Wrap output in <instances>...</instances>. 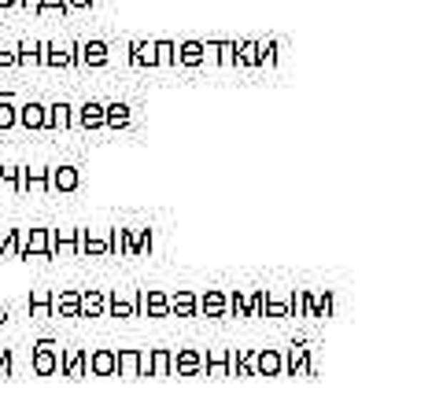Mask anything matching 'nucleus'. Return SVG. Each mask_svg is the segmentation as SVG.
Returning <instances> with one entry per match:
<instances>
[{
    "label": "nucleus",
    "mask_w": 443,
    "mask_h": 398,
    "mask_svg": "<svg viewBox=\"0 0 443 398\" xmlns=\"http://www.w3.org/2000/svg\"><path fill=\"white\" fill-rule=\"evenodd\" d=\"M89 372L93 376H115V350H93L89 354Z\"/></svg>",
    "instance_id": "a211bd4d"
},
{
    "label": "nucleus",
    "mask_w": 443,
    "mask_h": 398,
    "mask_svg": "<svg viewBox=\"0 0 443 398\" xmlns=\"http://www.w3.org/2000/svg\"><path fill=\"white\" fill-rule=\"evenodd\" d=\"M59 372H63V376H71V380H81V376L89 372V350L74 347V350L59 354Z\"/></svg>",
    "instance_id": "1a4fd4ad"
},
{
    "label": "nucleus",
    "mask_w": 443,
    "mask_h": 398,
    "mask_svg": "<svg viewBox=\"0 0 443 398\" xmlns=\"http://www.w3.org/2000/svg\"><path fill=\"white\" fill-rule=\"evenodd\" d=\"M71 122H74V107L63 100L44 111V129H71Z\"/></svg>",
    "instance_id": "ddd939ff"
},
{
    "label": "nucleus",
    "mask_w": 443,
    "mask_h": 398,
    "mask_svg": "<svg viewBox=\"0 0 443 398\" xmlns=\"http://www.w3.org/2000/svg\"><path fill=\"white\" fill-rule=\"evenodd\" d=\"M49 255H78V229H49Z\"/></svg>",
    "instance_id": "9d476101"
},
{
    "label": "nucleus",
    "mask_w": 443,
    "mask_h": 398,
    "mask_svg": "<svg viewBox=\"0 0 443 398\" xmlns=\"http://www.w3.org/2000/svg\"><path fill=\"white\" fill-rule=\"evenodd\" d=\"M307 317H329L332 314V292H307Z\"/></svg>",
    "instance_id": "f3484780"
},
{
    "label": "nucleus",
    "mask_w": 443,
    "mask_h": 398,
    "mask_svg": "<svg viewBox=\"0 0 443 398\" xmlns=\"http://www.w3.org/2000/svg\"><path fill=\"white\" fill-rule=\"evenodd\" d=\"M30 314L34 317H52V287H34L30 292Z\"/></svg>",
    "instance_id": "aec40b11"
},
{
    "label": "nucleus",
    "mask_w": 443,
    "mask_h": 398,
    "mask_svg": "<svg viewBox=\"0 0 443 398\" xmlns=\"http://www.w3.org/2000/svg\"><path fill=\"white\" fill-rule=\"evenodd\" d=\"M0 376H11V350L0 347Z\"/></svg>",
    "instance_id": "ea45409f"
},
{
    "label": "nucleus",
    "mask_w": 443,
    "mask_h": 398,
    "mask_svg": "<svg viewBox=\"0 0 443 398\" xmlns=\"http://www.w3.org/2000/svg\"><path fill=\"white\" fill-rule=\"evenodd\" d=\"M170 369L177 376H196L199 369H204V354L192 350V347H181L177 354H170Z\"/></svg>",
    "instance_id": "0eeeda50"
},
{
    "label": "nucleus",
    "mask_w": 443,
    "mask_h": 398,
    "mask_svg": "<svg viewBox=\"0 0 443 398\" xmlns=\"http://www.w3.org/2000/svg\"><path fill=\"white\" fill-rule=\"evenodd\" d=\"M292 317H303V310H307V292H292Z\"/></svg>",
    "instance_id": "4c0bfd02"
},
{
    "label": "nucleus",
    "mask_w": 443,
    "mask_h": 398,
    "mask_svg": "<svg viewBox=\"0 0 443 398\" xmlns=\"http://www.w3.org/2000/svg\"><path fill=\"white\" fill-rule=\"evenodd\" d=\"M174 59H181L185 66H199V63L207 59V49H204V41H185L181 49L174 52Z\"/></svg>",
    "instance_id": "4be33fe9"
},
{
    "label": "nucleus",
    "mask_w": 443,
    "mask_h": 398,
    "mask_svg": "<svg viewBox=\"0 0 443 398\" xmlns=\"http://www.w3.org/2000/svg\"><path fill=\"white\" fill-rule=\"evenodd\" d=\"M115 372H122L126 380H137V376H148V350L126 347L115 354Z\"/></svg>",
    "instance_id": "f03ea898"
},
{
    "label": "nucleus",
    "mask_w": 443,
    "mask_h": 398,
    "mask_svg": "<svg viewBox=\"0 0 443 398\" xmlns=\"http://www.w3.org/2000/svg\"><path fill=\"white\" fill-rule=\"evenodd\" d=\"M284 369L288 372H303V376H314V362H310V347L307 343H292L288 347V354H284Z\"/></svg>",
    "instance_id": "6e6552de"
},
{
    "label": "nucleus",
    "mask_w": 443,
    "mask_h": 398,
    "mask_svg": "<svg viewBox=\"0 0 443 398\" xmlns=\"http://www.w3.org/2000/svg\"><path fill=\"white\" fill-rule=\"evenodd\" d=\"M226 310H229L233 317H248V295H244V292H229L226 295Z\"/></svg>",
    "instance_id": "2f4dec72"
},
{
    "label": "nucleus",
    "mask_w": 443,
    "mask_h": 398,
    "mask_svg": "<svg viewBox=\"0 0 443 398\" xmlns=\"http://www.w3.org/2000/svg\"><path fill=\"white\" fill-rule=\"evenodd\" d=\"M262 314H266V317H292V306H288V302H277V299H270V295H266Z\"/></svg>",
    "instance_id": "473e14b6"
},
{
    "label": "nucleus",
    "mask_w": 443,
    "mask_h": 398,
    "mask_svg": "<svg viewBox=\"0 0 443 398\" xmlns=\"http://www.w3.org/2000/svg\"><path fill=\"white\" fill-rule=\"evenodd\" d=\"M15 255L19 258H30V255L49 258V229H19L15 233Z\"/></svg>",
    "instance_id": "f257e3e1"
},
{
    "label": "nucleus",
    "mask_w": 443,
    "mask_h": 398,
    "mask_svg": "<svg viewBox=\"0 0 443 398\" xmlns=\"http://www.w3.org/2000/svg\"><path fill=\"white\" fill-rule=\"evenodd\" d=\"M207 52H218V63L222 66H233L237 63V44L233 41H222V44H204Z\"/></svg>",
    "instance_id": "cd10ccee"
},
{
    "label": "nucleus",
    "mask_w": 443,
    "mask_h": 398,
    "mask_svg": "<svg viewBox=\"0 0 443 398\" xmlns=\"http://www.w3.org/2000/svg\"><path fill=\"white\" fill-rule=\"evenodd\" d=\"M252 372H255V376H281V372H284V354H281L277 347H262V350H255Z\"/></svg>",
    "instance_id": "39448f33"
},
{
    "label": "nucleus",
    "mask_w": 443,
    "mask_h": 398,
    "mask_svg": "<svg viewBox=\"0 0 443 398\" xmlns=\"http://www.w3.org/2000/svg\"><path fill=\"white\" fill-rule=\"evenodd\" d=\"M170 299V314H177V317H196V295L192 292H174V295H166Z\"/></svg>",
    "instance_id": "5701e85b"
},
{
    "label": "nucleus",
    "mask_w": 443,
    "mask_h": 398,
    "mask_svg": "<svg viewBox=\"0 0 443 398\" xmlns=\"http://www.w3.org/2000/svg\"><path fill=\"white\" fill-rule=\"evenodd\" d=\"M15 126V100L11 93H0V129H11Z\"/></svg>",
    "instance_id": "c85d7f7f"
},
{
    "label": "nucleus",
    "mask_w": 443,
    "mask_h": 398,
    "mask_svg": "<svg viewBox=\"0 0 443 398\" xmlns=\"http://www.w3.org/2000/svg\"><path fill=\"white\" fill-rule=\"evenodd\" d=\"M207 376H214V380H222V376H233V350L229 347H211L207 350Z\"/></svg>",
    "instance_id": "423d86ee"
},
{
    "label": "nucleus",
    "mask_w": 443,
    "mask_h": 398,
    "mask_svg": "<svg viewBox=\"0 0 443 398\" xmlns=\"http://www.w3.org/2000/svg\"><path fill=\"white\" fill-rule=\"evenodd\" d=\"M44 52H49V56H41V59L49 63V66H71V63H74L71 52H56V49H49V44H44Z\"/></svg>",
    "instance_id": "f704fd0d"
},
{
    "label": "nucleus",
    "mask_w": 443,
    "mask_h": 398,
    "mask_svg": "<svg viewBox=\"0 0 443 398\" xmlns=\"http://www.w3.org/2000/svg\"><path fill=\"white\" fill-rule=\"evenodd\" d=\"M44 111H49V107H44V103H22L19 111H15V122H22V126H26V129H44Z\"/></svg>",
    "instance_id": "2eb2a0df"
},
{
    "label": "nucleus",
    "mask_w": 443,
    "mask_h": 398,
    "mask_svg": "<svg viewBox=\"0 0 443 398\" xmlns=\"http://www.w3.org/2000/svg\"><path fill=\"white\" fill-rule=\"evenodd\" d=\"M151 52H155V63H163V66H170V63H177L174 59V41H151Z\"/></svg>",
    "instance_id": "c756f323"
},
{
    "label": "nucleus",
    "mask_w": 443,
    "mask_h": 398,
    "mask_svg": "<svg viewBox=\"0 0 443 398\" xmlns=\"http://www.w3.org/2000/svg\"><path fill=\"white\" fill-rule=\"evenodd\" d=\"M137 314L144 310L148 317H166L170 314V299H166V292H159V287H137Z\"/></svg>",
    "instance_id": "7ed1b4c3"
},
{
    "label": "nucleus",
    "mask_w": 443,
    "mask_h": 398,
    "mask_svg": "<svg viewBox=\"0 0 443 398\" xmlns=\"http://www.w3.org/2000/svg\"><path fill=\"white\" fill-rule=\"evenodd\" d=\"M133 63H137V66H159V63H155L151 44H144V41H133Z\"/></svg>",
    "instance_id": "7c9ffc66"
},
{
    "label": "nucleus",
    "mask_w": 443,
    "mask_h": 398,
    "mask_svg": "<svg viewBox=\"0 0 443 398\" xmlns=\"http://www.w3.org/2000/svg\"><path fill=\"white\" fill-rule=\"evenodd\" d=\"M78 126L81 129H100L104 126V103H96V100H89L85 107H78Z\"/></svg>",
    "instance_id": "412c9836"
},
{
    "label": "nucleus",
    "mask_w": 443,
    "mask_h": 398,
    "mask_svg": "<svg viewBox=\"0 0 443 398\" xmlns=\"http://www.w3.org/2000/svg\"><path fill=\"white\" fill-rule=\"evenodd\" d=\"M15 4H22V8H34V11H37V0H15Z\"/></svg>",
    "instance_id": "37998d69"
},
{
    "label": "nucleus",
    "mask_w": 443,
    "mask_h": 398,
    "mask_svg": "<svg viewBox=\"0 0 443 398\" xmlns=\"http://www.w3.org/2000/svg\"><path fill=\"white\" fill-rule=\"evenodd\" d=\"M63 4H66V11H71V8H93V0H63Z\"/></svg>",
    "instance_id": "79ce46f5"
},
{
    "label": "nucleus",
    "mask_w": 443,
    "mask_h": 398,
    "mask_svg": "<svg viewBox=\"0 0 443 398\" xmlns=\"http://www.w3.org/2000/svg\"><path fill=\"white\" fill-rule=\"evenodd\" d=\"M0 181L19 188V166H0Z\"/></svg>",
    "instance_id": "58836bf2"
},
{
    "label": "nucleus",
    "mask_w": 443,
    "mask_h": 398,
    "mask_svg": "<svg viewBox=\"0 0 443 398\" xmlns=\"http://www.w3.org/2000/svg\"><path fill=\"white\" fill-rule=\"evenodd\" d=\"M129 122H133V115H129L126 103H107V107H104V126H111V129H126Z\"/></svg>",
    "instance_id": "b1692460"
},
{
    "label": "nucleus",
    "mask_w": 443,
    "mask_h": 398,
    "mask_svg": "<svg viewBox=\"0 0 443 398\" xmlns=\"http://www.w3.org/2000/svg\"><path fill=\"white\" fill-rule=\"evenodd\" d=\"M266 295H270V292H266V287H259V292L248 299V317H262V306H266Z\"/></svg>",
    "instance_id": "c9c22d12"
},
{
    "label": "nucleus",
    "mask_w": 443,
    "mask_h": 398,
    "mask_svg": "<svg viewBox=\"0 0 443 398\" xmlns=\"http://www.w3.org/2000/svg\"><path fill=\"white\" fill-rule=\"evenodd\" d=\"M15 4V0H0V8H11Z\"/></svg>",
    "instance_id": "c03bdc74"
},
{
    "label": "nucleus",
    "mask_w": 443,
    "mask_h": 398,
    "mask_svg": "<svg viewBox=\"0 0 443 398\" xmlns=\"http://www.w3.org/2000/svg\"><path fill=\"white\" fill-rule=\"evenodd\" d=\"M78 52H81V63H89V66H104L107 63V44L104 41H85Z\"/></svg>",
    "instance_id": "393cba45"
},
{
    "label": "nucleus",
    "mask_w": 443,
    "mask_h": 398,
    "mask_svg": "<svg viewBox=\"0 0 443 398\" xmlns=\"http://www.w3.org/2000/svg\"><path fill=\"white\" fill-rule=\"evenodd\" d=\"M237 63H262L259 44H255V41H244V44H240V52H237Z\"/></svg>",
    "instance_id": "72a5a7b5"
},
{
    "label": "nucleus",
    "mask_w": 443,
    "mask_h": 398,
    "mask_svg": "<svg viewBox=\"0 0 443 398\" xmlns=\"http://www.w3.org/2000/svg\"><path fill=\"white\" fill-rule=\"evenodd\" d=\"M15 233L19 229H0V255H15Z\"/></svg>",
    "instance_id": "e433bc0d"
},
{
    "label": "nucleus",
    "mask_w": 443,
    "mask_h": 398,
    "mask_svg": "<svg viewBox=\"0 0 443 398\" xmlns=\"http://www.w3.org/2000/svg\"><path fill=\"white\" fill-rule=\"evenodd\" d=\"M59 343L56 340H41L37 347H34V372L37 376H52V372H59Z\"/></svg>",
    "instance_id": "20e7f679"
},
{
    "label": "nucleus",
    "mask_w": 443,
    "mask_h": 398,
    "mask_svg": "<svg viewBox=\"0 0 443 398\" xmlns=\"http://www.w3.org/2000/svg\"><path fill=\"white\" fill-rule=\"evenodd\" d=\"M104 306H107V295L100 292V287L81 292V317H104Z\"/></svg>",
    "instance_id": "6ab92c4d"
},
{
    "label": "nucleus",
    "mask_w": 443,
    "mask_h": 398,
    "mask_svg": "<svg viewBox=\"0 0 443 398\" xmlns=\"http://www.w3.org/2000/svg\"><path fill=\"white\" fill-rule=\"evenodd\" d=\"M148 376H170V350L166 347L148 350Z\"/></svg>",
    "instance_id": "a878e982"
},
{
    "label": "nucleus",
    "mask_w": 443,
    "mask_h": 398,
    "mask_svg": "<svg viewBox=\"0 0 443 398\" xmlns=\"http://www.w3.org/2000/svg\"><path fill=\"white\" fill-rule=\"evenodd\" d=\"M78 185H81L78 166H56V170H49V188L52 192H74Z\"/></svg>",
    "instance_id": "9b49d317"
},
{
    "label": "nucleus",
    "mask_w": 443,
    "mask_h": 398,
    "mask_svg": "<svg viewBox=\"0 0 443 398\" xmlns=\"http://www.w3.org/2000/svg\"><path fill=\"white\" fill-rule=\"evenodd\" d=\"M52 310L59 317H81V292H74V287H66V292H59L52 299Z\"/></svg>",
    "instance_id": "f8f14e48"
},
{
    "label": "nucleus",
    "mask_w": 443,
    "mask_h": 398,
    "mask_svg": "<svg viewBox=\"0 0 443 398\" xmlns=\"http://www.w3.org/2000/svg\"><path fill=\"white\" fill-rule=\"evenodd\" d=\"M196 310H204L207 317H226V292H218V287H207V292L196 299Z\"/></svg>",
    "instance_id": "4468645a"
},
{
    "label": "nucleus",
    "mask_w": 443,
    "mask_h": 398,
    "mask_svg": "<svg viewBox=\"0 0 443 398\" xmlns=\"http://www.w3.org/2000/svg\"><path fill=\"white\" fill-rule=\"evenodd\" d=\"M104 310H111V317H122V321L137 317V302H133V299H119V295H111Z\"/></svg>",
    "instance_id": "bb28decb"
},
{
    "label": "nucleus",
    "mask_w": 443,
    "mask_h": 398,
    "mask_svg": "<svg viewBox=\"0 0 443 398\" xmlns=\"http://www.w3.org/2000/svg\"><path fill=\"white\" fill-rule=\"evenodd\" d=\"M19 192H49V170H19Z\"/></svg>",
    "instance_id": "dca6fc26"
},
{
    "label": "nucleus",
    "mask_w": 443,
    "mask_h": 398,
    "mask_svg": "<svg viewBox=\"0 0 443 398\" xmlns=\"http://www.w3.org/2000/svg\"><path fill=\"white\" fill-rule=\"evenodd\" d=\"M49 8H59V11H66V4H63V0H37V11H49Z\"/></svg>",
    "instance_id": "a19ab883"
}]
</instances>
